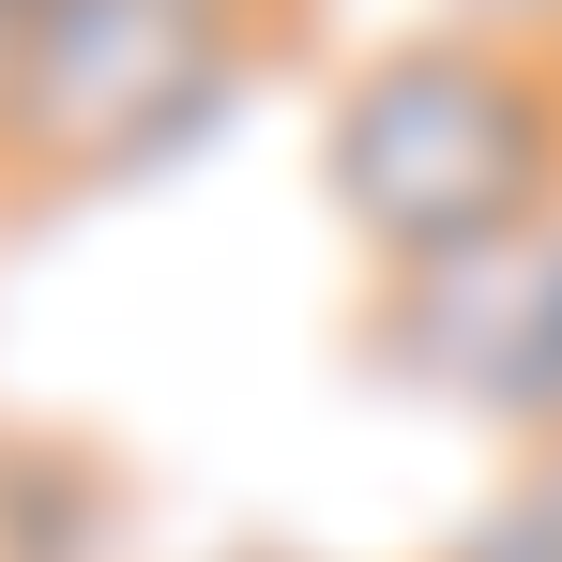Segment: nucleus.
<instances>
[{"label": "nucleus", "mask_w": 562, "mask_h": 562, "mask_svg": "<svg viewBox=\"0 0 562 562\" xmlns=\"http://www.w3.org/2000/svg\"><path fill=\"white\" fill-rule=\"evenodd\" d=\"M319 213L380 274H441L471 244H517L562 213V46L517 31H395L319 106Z\"/></svg>", "instance_id": "obj_1"}, {"label": "nucleus", "mask_w": 562, "mask_h": 562, "mask_svg": "<svg viewBox=\"0 0 562 562\" xmlns=\"http://www.w3.org/2000/svg\"><path fill=\"white\" fill-rule=\"evenodd\" d=\"M259 61L274 46L198 0H46L0 61V198L153 183L168 153H198L259 92Z\"/></svg>", "instance_id": "obj_2"}, {"label": "nucleus", "mask_w": 562, "mask_h": 562, "mask_svg": "<svg viewBox=\"0 0 562 562\" xmlns=\"http://www.w3.org/2000/svg\"><path fill=\"white\" fill-rule=\"evenodd\" d=\"M366 366L426 411L502 426L517 457H562V213L517 228V244H471L441 274H380Z\"/></svg>", "instance_id": "obj_3"}, {"label": "nucleus", "mask_w": 562, "mask_h": 562, "mask_svg": "<svg viewBox=\"0 0 562 562\" xmlns=\"http://www.w3.org/2000/svg\"><path fill=\"white\" fill-rule=\"evenodd\" d=\"M122 486H106L92 441H15L0 426V562H92Z\"/></svg>", "instance_id": "obj_4"}, {"label": "nucleus", "mask_w": 562, "mask_h": 562, "mask_svg": "<svg viewBox=\"0 0 562 562\" xmlns=\"http://www.w3.org/2000/svg\"><path fill=\"white\" fill-rule=\"evenodd\" d=\"M441 562H562V457H517V471L457 517Z\"/></svg>", "instance_id": "obj_5"}, {"label": "nucleus", "mask_w": 562, "mask_h": 562, "mask_svg": "<svg viewBox=\"0 0 562 562\" xmlns=\"http://www.w3.org/2000/svg\"><path fill=\"white\" fill-rule=\"evenodd\" d=\"M457 31H517V46H562V0H441Z\"/></svg>", "instance_id": "obj_6"}, {"label": "nucleus", "mask_w": 562, "mask_h": 562, "mask_svg": "<svg viewBox=\"0 0 562 562\" xmlns=\"http://www.w3.org/2000/svg\"><path fill=\"white\" fill-rule=\"evenodd\" d=\"M198 15H228V31H259V46H289V31H304V0H198Z\"/></svg>", "instance_id": "obj_7"}, {"label": "nucleus", "mask_w": 562, "mask_h": 562, "mask_svg": "<svg viewBox=\"0 0 562 562\" xmlns=\"http://www.w3.org/2000/svg\"><path fill=\"white\" fill-rule=\"evenodd\" d=\"M31 15H46V0H0V61H15V31H31Z\"/></svg>", "instance_id": "obj_8"}, {"label": "nucleus", "mask_w": 562, "mask_h": 562, "mask_svg": "<svg viewBox=\"0 0 562 562\" xmlns=\"http://www.w3.org/2000/svg\"><path fill=\"white\" fill-rule=\"evenodd\" d=\"M259 562H274V548H259Z\"/></svg>", "instance_id": "obj_9"}]
</instances>
